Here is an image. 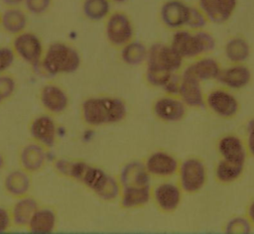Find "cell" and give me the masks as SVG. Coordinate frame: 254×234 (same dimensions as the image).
<instances>
[{
    "label": "cell",
    "instance_id": "cell-21",
    "mask_svg": "<svg viewBox=\"0 0 254 234\" xmlns=\"http://www.w3.org/2000/svg\"><path fill=\"white\" fill-rule=\"evenodd\" d=\"M221 69L222 67L216 58L205 55L195 58L184 69L183 73L194 77L199 81L217 80Z\"/></svg>",
    "mask_w": 254,
    "mask_h": 234
},
{
    "label": "cell",
    "instance_id": "cell-38",
    "mask_svg": "<svg viewBox=\"0 0 254 234\" xmlns=\"http://www.w3.org/2000/svg\"><path fill=\"white\" fill-rule=\"evenodd\" d=\"M11 226H13V221L10 208L0 206V233L7 232L11 228Z\"/></svg>",
    "mask_w": 254,
    "mask_h": 234
},
{
    "label": "cell",
    "instance_id": "cell-4",
    "mask_svg": "<svg viewBox=\"0 0 254 234\" xmlns=\"http://www.w3.org/2000/svg\"><path fill=\"white\" fill-rule=\"evenodd\" d=\"M170 45L184 58L195 59L211 53L216 46L211 33L202 29L192 31L188 28L174 31Z\"/></svg>",
    "mask_w": 254,
    "mask_h": 234
},
{
    "label": "cell",
    "instance_id": "cell-31",
    "mask_svg": "<svg viewBox=\"0 0 254 234\" xmlns=\"http://www.w3.org/2000/svg\"><path fill=\"white\" fill-rule=\"evenodd\" d=\"M245 165H239L220 159L214 169L215 179L221 184H229L238 180L244 173Z\"/></svg>",
    "mask_w": 254,
    "mask_h": 234
},
{
    "label": "cell",
    "instance_id": "cell-20",
    "mask_svg": "<svg viewBox=\"0 0 254 234\" xmlns=\"http://www.w3.org/2000/svg\"><path fill=\"white\" fill-rule=\"evenodd\" d=\"M151 200V185L129 184L121 186L118 201L120 207L123 209H138L147 205Z\"/></svg>",
    "mask_w": 254,
    "mask_h": 234
},
{
    "label": "cell",
    "instance_id": "cell-10",
    "mask_svg": "<svg viewBox=\"0 0 254 234\" xmlns=\"http://www.w3.org/2000/svg\"><path fill=\"white\" fill-rule=\"evenodd\" d=\"M205 106L221 119H232L240 110L239 101L225 87L209 91L205 95Z\"/></svg>",
    "mask_w": 254,
    "mask_h": 234
},
{
    "label": "cell",
    "instance_id": "cell-11",
    "mask_svg": "<svg viewBox=\"0 0 254 234\" xmlns=\"http://www.w3.org/2000/svg\"><path fill=\"white\" fill-rule=\"evenodd\" d=\"M188 106L179 96L164 94L152 104L154 116L164 123H178L187 115Z\"/></svg>",
    "mask_w": 254,
    "mask_h": 234
},
{
    "label": "cell",
    "instance_id": "cell-43",
    "mask_svg": "<svg viewBox=\"0 0 254 234\" xmlns=\"http://www.w3.org/2000/svg\"><path fill=\"white\" fill-rule=\"evenodd\" d=\"M4 167H5V157L2 155V153H0V172L3 170Z\"/></svg>",
    "mask_w": 254,
    "mask_h": 234
},
{
    "label": "cell",
    "instance_id": "cell-8",
    "mask_svg": "<svg viewBox=\"0 0 254 234\" xmlns=\"http://www.w3.org/2000/svg\"><path fill=\"white\" fill-rule=\"evenodd\" d=\"M184 60L170 44L154 43L149 47L145 65L177 73L183 68Z\"/></svg>",
    "mask_w": 254,
    "mask_h": 234
},
{
    "label": "cell",
    "instance_id": "cell-33",
    "mask_svg": "<svg viewBox=\"0 0 254 234\" xmlns=\"http://www.w3.org/2000/svg\"><path fill=\"white\" fill-rule=\"evenodd\" d=\"M253 225L248 219V217L245 216H234L230 218L225 226H224V231L226 233H231V234H244V233H250L253 229Z\"/></svg>",
    "mask_w": 254,
    "mask_h": 234
},
{
    "label": "cell",
    "instance_id": "cell-19",
    "mask_svg": "<svg viewBox=\"0 0 254 234\" xmlns=\"http://www.w3.org/2000/svg\"><path fill=\"white\" fill-rule=\"evenodd\" d=\"M217 80L229 90H239L250 84L252 71L246 63H230V65L221 69Z\"/></svg>",
    "mask_w": 254,
    "mask_h": 234
},
{
    "label": "cell",
    "instance_id": "cell-41",
    "mask_svg": "<svg viewBox=\"0 0 254 234\" xmlns=\"http://www.w3.org/2000/svg\"><path fill=\"white\" fill-rule=\"evenodd\" d=\"M246 216L254 226V199L248 204L247 209H246Z\"/></svg>",
    "mask_w": 254,
    "mask_h": 234
},
{
    "label": "cell",
    "instance_id": "cell-45",
    "mask_svg": "<svg viewBox=\"0 0 254 234\" xmlns=\"http://www.w3.org/2000/svg\"><path fill=\"white\" fill-rule=\"evenodd\" d=\"M0 28H1V12H0Z\"/></svg>",
    "mask_w": 254,
    "mask_h": 234
},
{
    "label": "cell",
    "instance_id": "cell-34",
    "mask_svg": "<svg viewBox=\"0 0 254 234\" xmlns=\"http://www.w3.org/2000/svg\"><path fill=\"white\" fill-rule=\"evenodd\" d=\"M17 89L16 78L7 72L0 74V104L10 99Z\"/></svg>",
    "mask_w": 254,
    "mask_h": 234
},
{
    "label": "cell",
    "instance_id": "cell-44",
    "mask_svg": "<svg viewBox=\"0 0 254 234\" xmlns=\"http://www.w3.org/2000/svg\"><path fill=\"white\" fill-rule=\"evenodd\" d=\"M111 2H113V3H118V4H121V3H125V2H127V1H129V0H110Z\"/></svg>",
    "mask_w": 254,
    "mask_h": 234
},
{
    "label": "cell",
    "instance_id": "cell-7",
    "mask_svg": "<svg viewBox=\"0 0 254 234\" xmlns=\"http://www.w3.org/2000/svg\"><path fill=\"white\" fill-rule=\"evenodd\" d=\"M17 58L32 67H40L45 48L41 38L34 32L24 31L13 37L11 44Z\"/></svg>",
    "mask_w": 254,
    "mask_h": 234
},
{
    "label": "cell",
    "instance_id": "cell-13",
    "mask_svg": "<svg viewBox=\"0 0 254 234\" xmlns=\"http://www.w3.org/2000/svg\"><path fill=\"white\" fill-rule=\"evenodd\" d=\"M183 189L179 183L162 181L152 188V200L156 207L163 213H173L181 205Z\"/></svg>",
    "mask_w": 254,
    "mask_h": 234
},
{
    "label": "cell",
    "instance_id": "cell-17",
    "mask_svg": "<svg viewBox=\"0 0 254 234\" xmlns=\"http://www.w3.org/2000/svg\"><path fill=\"white\" fill-rule=\"evenodd\" d=\"M216 148L220 159L239 165H245L248 150L246 143L239 136L235 134L223 135L219 138Z\"/></svg>",
    "mask_w": 254,
    "mask_h": 234
},
{
    "label": "cell",
    "instance_id": "cell-15",
    "mask_svg": "<svg viewBox=\"0 0 254 234\" xmlns=\"http://www.w3.org/2000/svg\"><path fill=\"white\" fill-rule=\"evenodd\" d=\"M39 101L45 111L52 115H60L69 106V96L65 89L57 83H47L40 88Z\"/></svg>",
    "mask_w": 254,
    "mask_h": 234
},
{
    "label": "cell",
    "instance_id": "cell-42",
    "mask_svg": "<svg viewBox=\"0 0 254 234\" xmlns=\"http://www.w3.org/2000/svg\"><path fill=\"white\" fill-rule=\"evenodd\" d=\"M6 7H16L24 3V0H0Z\"/></svg>",
    "mask_w": 254,
    "mask_h": 234
},
{
    "label": "cell",
    "instance_id": "cell-27",
    "mask_svg": "<svg viewBox=\"0 0 254 234\" xmlns=\"http://www.w3.org/2000/svg\"><path fill=\"white\" fill-rule=\"evenodd\" d=\"M58 224V214L51 206H39L31 218L27 230L31 233L48 234L55 231Z\"/></svg>",
    "mask_w": 254,
    "mask_h": 234
},
{
    "label": "cell",
    "instance_id": "cell-24",
    "mask_svg": "<svg viewBox=\"0 0 254 234\" xmlns=\"http://www.w3.org/2000/svg\"><path fill=\"white\" fill-rule=\"evenodd\" d=\"M39 206L40 203L38 199L30 194L15 198V201L10 208L13 225L19 228H27Z\"/></svg>",
    "mask_w": 254,
    "mask_h": 234
},
{
    "label": "cell",
    "instance_id": "cell-40",
    "mask_svg": "<svg viewBox=\"0 0 254 234\" xmlns=\"http://www.w3.org/2000/svg\"><path fill=\"white\" fill-rule=\"evenodd\" d=\"M246 147L248 150V154L254 157V117L248 121L246 126Z\"/></svg>",
    "mask_w": 254,
    "mask_h": 234
},
{
    "label": "cell",
    "instance_id": "cell-37",
    "mask_svg": "<svg viewBox=\"0 0 254 234\" xmlns=\"http://www.w3.org/2000/svg\"><path fill=\"white\" fill-rule=\"evenodd\" d=\"M16 58L12 46H0V74L7 72L12 67Z\"/></svg>",
    "mask_w": 254,
    "mask_h": 234
},
{
    "label": "cell",
    "instance_id": "cell-16",
    "mask_svg": "<svg viewBox=\"0 0 254 234\" xmlns=\"http://www.w3.org/2000/svg\"><path fill=\"white\" fill-rule=\"evenodd\" d=\"M238 6V0H197V7L208 22L224 24L231 19Z\"/></svg>",
    "mask_w": 254,
    "mask_h": 234
},
{
    "label": "cell",
    "instance_id": "cell-2",
    "mask_svg": "<svg viewBox=\"0 0 254 234\" xmlns=\"http://www.w3.org/2000/svg\"><path fill=\"white\" fill-rule=\"evenodd\" d=\"M79 113L85 125L96 128L123 122L128 114V106L118 96L92 95L82 100Z\"/></svg>",
    "mask_w": 254,
    "mask_h": 234
},
{
    "label": "cell",
    "instance_id": "cell-25",
    "mask_svg": "<svg viewBox=\"0 0 254 234\" xmlns=\"http://www.w3.org/2000/svg\"><path fill=\"white\" fill-rule=\"evenodd\" d=\"M28 25V12L20 6L6 7L1 12V29L10 36L14 37L26 31Z\"/></svg>",
    "mask_w": 254,
    "mask_h": 234
},
{
    "label": "cell",
    "instance_id": "cell-32",
    "mask_svg": "<svg viewBox=\"0 0 254 234\" xmlns=\"http://www.w3.org/2000/svg\"><path fill=\"white\" fill-rule=\"evenodd\" d=\"M175 73L169 72L167 70L157 68V67H151L146 66L144 78L146 83L151 87H157V88H163L165 84L171 79V77Z\"/></svg>",
    "mask_w": 254,
    "mask_h": 234
},
{
    "label": "cell",
    "instance_id": "cell-29",
    "mask_svg": "<svg viewBox=\"0 0 254 234\" xmlns=\"http://www.w3.org/2000/svg\"><path fill=\"white\" fill-rule=\"evenodd\" d=\"M148 50L149 47L143 42L133 39L119 49V57L124 64L128 66H138L146 62Z\"/></svg>",
    "mask_w": 254,
    "mask_h": 234
},
{
    "label": "cell",
    "instance_id": "cell-3",
    "mask_svg": "<svg viewBox=\"0 0 254 234\" xmlns=\"http://www.w3.org/2000/svg\"><path fill=\"white\" fill-rule=\"evenodd\" d=\"M80 64L81 56L75 47L65 42H54L45 49L40 67L50 75H62L75 72Z\"/></svg>",
    "mask_w": 254,
    "mask_h": 234
},
{
    "label": "cell",
    "instance_id": "cell-35",
    "mask_svg": "<svg viewBox=\"0 0 254 234\" xmlns=\"http://www.w3.org/2000/svg\"><path fill=\"white\" fill-rule=\"evenodd\" d=\"M207 23L209 22L203 12L197 6H190V14L187 28L192 31L202 30L205 28Z\"/></svg>",
    "mask_w": 254,
    "mask_h": 234
},
{
    "label": "cell",
    "instance_id": "cell-12",
    "mask_svg": "<svg viewBox=\"0 0 254 234\" xmlns=\"http://www.w3.org/2000/svg\"><path fill=\"white\" fill-rule=\"evenodd\" d=\"M190 6L183 0H166L159 10V18L164 27L171 31L187 28Z\"/></svg>",
    "mask_w": 254,
    "mask_h": 234
},
{
    "label": "cell",
    "instance_id": "cell-9",
    "mask_svg": "<svg viewBox=\"0 0 254 234\" xmlns=\"http://www.w3.org/2000/svg\"><path fill=\"white\" fill-rule=\"evenodd\" d=\"M28 132L32 141L46 149H52L58 141V125L54 115L43 113L35 116L29 123Z\"/></svg>",
    "mask_w": 254,
    "mask_h": 234
},
{
    "label": "cell",
    "instance_id": "cell-22",
    "mask_svg": "<svg viewBox=\"0 0 254 234\" xmlns=\"http://www.w3.org/2000/svg\"><path fill=\"white\" fill-rule=\"evenodd\" d=\"M32 185V174L22 168L8 172L3 179V188L5 192L14 199L30 194Z\"/></svg>",
    "mask_w": 254,
    "mask_h": 234
},
{
    "label": "cell",
    "instance_id": "cell-36",
    "mask_svg": "<svg viewBox=\"0 0 254 234\" xmlns=\"http://www.w3.org/2000/svg\"><path fill=\"white\" fill-rule=\"evenodd\" d=\"M54 0H24V7L28 14L40 16L46 14L52 7Z\"/></svg>",
    "mask_w": 254,
    "mask_h": 234
},
{
    "label": "cell",
    "instance_id": "cell-6",
    "mask_svg": "<svg viewBox=\"0 0 254 234\" xmlns=\"http://www.w3.org/2000/svg\"><path fill=\"white\" fill-rule=\"evenodd\" d=\"M104 35L110 46L122 48L134 39L135 28L132 19L124 11H111L104 21Z\"/></svg>",
    "mask_w": 254,
    "mask_h": 234
},
{
    "label": "cell",
    "instance_id": "cell-39",
    "mask_svg": "<svg viewBox=\"0 0 254 234\" xmlns=\"http://www.w3.org/2000/svg\"><path fill=\"white\" fill-rule=\"evenodd\" d=\"M180 84H181V76H178L177 73H175L162 89L165 91V94L179 96Z\"/></svg>",
    "mask_w": 254,
    "mask_h": 234
},
{
    "label": "cell",
    "instance_id": "cell-18",
    "mask_svg": "<svg viewBox=\"0 0 254 234\" xmlns=\"http://www.w3.org/2000/svg\"><path fill=\"white\" fill-rule=\"evenodd\" d=\"M47 150L34 141L25 144L19 152L20 168L32 175L41 172L47 164Z\"/></svg>",
    "mask_w": 254,
    "mask_h": 234
},
{
    "label": "cell",
    "instance_id": "cell-30",
    "mask_svg": "<svg viewBox=\"0 0 254 234\" xmlns=\"http://www.w3.org/2000/svg\"><path fill=\"white\" fill-rule=\"evenodd\" d=\"M82 15L90 22H102L111 13L110 0H82Z\"/></svg>",
    "mask_w": 254,
    "mask_h": 234
},
{
    "label": "cell",
    "instance_id": "cell-23",
    "mask_svg": "<svg viewBox=\"0 0 254 234\" xmlns=\"http://www.w3.org/2000/svg\"><path fill=\"white\" fill-rule=\"evenodd\" d=\"M179 97L190 108L198 109L205 106V94L202 90L201 81L182 73Z\"/></svg>",
    "mask_w": 254,
    "mask_h": 234
},
{
    "label": "cell",
    "instance_id": "cell-14",
    "mask_svg": "<svg viewBox=\"0 0 254 234\" xmlns=\"http://www.w3.org/2000/svg\"><path fill=\"white\" fill-rule=\"evenodd\" d=\"M143 162L150 176L158 178H169L176 176L181 163L173 154L162 150L152 152Z\"/></svg>",
    "mask_w": 254,
    "mask_h": 234
},
{
    "label": "cell",
    "instance_id": "cell-1",
    "mask_svg": "<svg viewBox=\"0 0 254 234\" xmlns=\"http://www.w3.org/2000/svg\"><path fill=\"white\" fill-rule=\"evenodd\" d=\"M54 167L60 176L80 183L103 201L111 202L119 198L121 184L118 177L98 166L83 160L58 159Z\"/></svg>",
    "mask_w": 254,
    "mask_h": 234
},
{
    "label": "cell",
    "instance_id": "cell-5",
    "mask_svg": "<svg viewBox=\"0 0 254 234\" xmlns=\"http://www.w3.org/2000/svg\"><path fill=\"white\" fill-rule=\"evenodd\" d=\"M178 183L185 193L194 194L200 191L207 181V169L198 157H189L180 163Z\"/></svg>",
    "mask_w": 254,
    "mask_h": 234
},
{
    "label": "cell",
    "instance_id": "cell-28",
    "mask_svg": "<svg viewBox=\"0 0 254 234\" xmlns=\"http://www.w3.org/2000/svg\"><path fill=\"white\" fill-rule=\"evenodd\" d=\"M251 55V46L242 36L230 37L224 45V56L230 63H245Z\"/></svg>",
    "mask_w": 254,
    "mask_h": 234
},
{
    "label": "cell",
    "instance_id": "cell-26",
    "mask_svg": "<svg viewBox=\"0 0 254 234\" xmlns=\"http://www.w3.org/2000/svg\"><path fill=\"white\" fill-rule=\"evenodd\" d=\"M151 178L152 176L146 170L144 162L138 160L124 164L118 175L121 186L129 184L151 185Z\"/></svg>",
    "mask_w": 254,
    "mask_h": 234
}]
</instances>
